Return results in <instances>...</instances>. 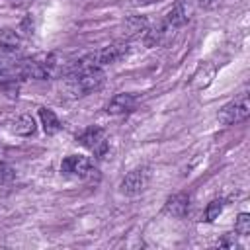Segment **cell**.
I'll return each mask as SVG.
<instances>
[{
	"label": "cell",
	"instance_id": "obj_6",
	"mask_svg": "<svg viewBox=\"0 0 250 250\" xmlns=\"http://www.w3.org/2000/svg\"><path fill=\"white\" fill-rule=\"evenodd\" d=\"M127 51H129V43H127V41H113V43L102 47L100 51L92 53V57H94L96 66L102 68V66H105V64H113V62H117L119 59H123V57L127 55Z\"/></svg>",
	"mask_w": 250,
	"mask_h": 250
},
{
	"label": "cell",
	"instance_id": "obj_5",
	"mask_svg": "<svg viewBox=\"0 0 250 250\" xmlns=\"http://www.w3.org/2000/svg\"><path fill=\"white\" fill-rule=\"evenodd\" d=\"M61 172L64 176H72V178H90L94 170V164L90 158L82 156V154H70L66 158H62L61 162Z\"/></svg>",
	"mask_w": 250,
	"mask_h": 250
},
{
	"label": "cell",
	"instance_id": "obj_20",
	"mask_svg": "<svg viewBox=\"0 0 250 250\" xmlns=\"http://www.w3.org/2000/svg\"><path fill=\"white\" fill-rule=\"evenodd\" d=\"M197 4H199L201 8H213V6L217 4V0H197Z\"/></svg>",
	"mask_w": 250,
	"mask_h": 250
},
{
	"label": "cell",
	"instance_id": "obj_3",
	"mask_svg": "<svg viewBox=\"0 0 250 250\" xmlns=\"http://www.w3.org/2000/svg\"><path fill=\"white\" fill-rule=\"evenodd\" d=\"M76 143H80L82 146H86L88 150H92L96 154V158H104L107 148H109V143H107V137H105V131L102 127H88L84 129L78 137H76Z\"/></svg>",
	"mask_w": 250,
	"mask_h": 250
},
{
	"label": "cell",
	"instance_id": "obj_13",
	"mask_svg": "<svg viewBox=\"0 0 250 250\" xmlns=\"http://www.w3.org/2000/svg\"><path fill=\"white\" fill-rule=\"evenodd\" d=\"M39 119H41V125H43V131L47 135H55L61 131V121L59 117L55 115L53 109L49 107H39Z\"/></svg>",
	"mask_w": 250,
	"mask_h": 250
},
{
	"label": "cell",
	"instance_id": "obj_9",
	"mask_svg": "<svg viewBox=\"0 0 250 250\" xmlns=\"http://www.w3.org/2000/svg\"><path fill=\"white\" fill-rule=\"evenodd\" d=\"M164 211L176 219H182L188 215L189 211V195L188 193H174L166 199L164 203Z\"/></svg>",
	"mask_w": 250,
	"mask_h": 250
},
{
	"label": "cell",
	"instance_id": "obj_8",
	"mask_svg": "<svg viewBox=\"0 0 250 250\" xmlns=\"http://www.w3.org/2000/svg\"><path fill=\"white\" fill-rule=\"evenodd\" d=\"M137 105V98L133 94H127V92H121V94H115L109 104L105 105V111L109 115H125L129 111H133Z\"/></svg>",
	"mask_w": 250,
	"mask_h": 250
},
{
	"label": "cell",
	"instance_id": "obj_7",
	"mask_svg": "<svg viewBox=\"0 0 250 250\" xmlns=\"http://www.w3.org/2000/svg\"><path fill=\"white\" fill-rule=\"evenodd\" d=\"M188 21V12H186V6H184V2L182 0H178L168 12H166V16L162 18V21H160V27L168 33V31H174V29H178V27H182L184 23Z\"/></svg>",
	"mask_w": 250,
	"mask_h": 250
},
{
	"label": "cell",
	"instance_id": "obj_18",
	"mask_svg": "<svg viewBox=\"0 0 250 250\" xmlns=\"http://www.w3.org/2000/svg\"><path fill=\"white\" fill-rule=\"evenodd\" d=\"M12 176H14L12 168H10L8 164L0 162V182H8V180H12Z\"/></svg>",
	"mask_w": 250,
	"mask_h": 250
},
{
	"label": "cell",
	"instance_id": "obj_14",
	"mask_svg": "<svg viewBox=\"0 0 250 250\" xmlns=\"http://www.w3.org/2000/svg\"><path fill=\"white\" fill-rule=\"evenodd\" d=\"M223 199H213L209 205H207V211H205V221L207 223H213L221 213H223Z\"/></svg>",
	"mask_w": 250,
	"mask_h": 250
},
{
	"label": "cell",
	"instance_id": "obj_16",
	"mask_svg": "<svg viewBox=\"0 0 250 250\" xmlns=\"http://www.w3.org/2000/svg\"><path fill=\"white\" fill-rule=\"evenodd\" d=\"M217 246H223V248H236V246H238V242H236L234 234H225V236L217 242Z\"/></svg>",
	"mask_w": 250,
	"mask_h": 250
},
{
	"label": "cell",
	"instance_id": "obj_10",
	"mask_svg": "<svg viewBox=\"0 0 250 250\" xmlns=\"http://www.w3.org/2000/svg\"><path fill=\"white\" fill-rule=\"evenodd\" d=\"M146 29H148V20L145 16H129L123 21V33L129 39H135V37L145 35Z\"/></svg>",
	"mask_w": 250,
	"mask_h": 250
},
{
	"label": "cell",
	"instance_id": "obj_19",
	"mask_svg": "<svg viewBox=\"0 0 250 250\" xmlns=\"http://www.w3.org/2000/svg\"><path fill=\"white\" fill-rule=\"evenodd\" d=\"M154 2H160V0H131V6L139 8V6H148V4H154Z\"/></svg>",
	"mask_w": 250,
	"mask_h": 250
},
{
	"label": "cell",
	"instance_id": "obj_12",
	"mask_svg": "<svg viewBox=\"0 0 250 250\" xmlns=\"http://www.w3.org/2000/svg\"><path fill=\"white\" fill-rule=\"evenodd\" d=\"M35 119L31 117V115H18L12 123H10V131L12 133H16V135H20V137H31L33 133H35Z\"/></svg>",
	"mask_w": 250,
	"mask_h": 250
},
{
	"label": "cell",
	"instance_id": "obj_11",
	"mask_svg": "<svg viewBox=\"0 0 250 250\" xmlns=\"http://www.w3.org/2000/svg\"><path fill=\"white\" fill-rule=\"evenodd\" d=\"M21 45H23V41L18 31L4 29L0 33V51H4V55H16L21 49Z\"/></svg>",
	"mask_w": 250,
	"mask_h": 250
},
{
	"label": "cell",
	"instance_id": "obj_2",
	"mask_svg": "<svg viewBox=\"0 0 250 250\" xmlns=\"http://www.w3.org/2000/svg\"><path fill=\"white\" fill-rule=\"evenodd\" d=\"M150 184V168L148 166H137L133 168L119 184V191L127 197L141 195Z\"/></svg>",
	"mask_w": 250,
	"mask_h": 250
},
{
	"label": "cell",
	"instance_id": "obj_1",
	"mask_svg": "<svg viewBox=\"0 0 250 250\" xmlns=\"http://www.w3.org/2000/svg\"><path fill=\"white\" fill-rule=\"evenodd\" d=\"M66 88L72 96H88L96 90H100L105 82V74L102 68H88L82 72L66 74Z\"/></svg>",
	"mask_w": 250,
	"mask_h": 250
},
{
	"label": "cell",
	"instance_id": "obj_4",
	"mask_svg": "<svg viewBox=\"0 0 250 250\" xmlns=\"http://www.w3.org/2000/svg\"><path fill=\"white\" fill-rule=\"evenodd\" d=\"M250 113V104H248V96L240 94L238 98H234L232 102H229L227 105H223V109L219 111L217 119L223 125H234L238 121H244Z\"/></svg>",
	"mask_w": 250,
	"mask_h": 250
},
{
	"label": "cell",
	"instance_id": "obj_15",
	"mask_svg": "<svg viewBox=\"0 0 250 250\" xmlns=\"http://www.w3.org/2000/svg\"><path fill=\"white\" fill-rule=\"evenodd\" d=\"M234 230L240 236H248L250 234V215L248 213H238L236 223H234Z\"/></svg>",
	"mask_w": 250,
	"mask_h": 250
},
{
	"label": "cell",
	"instance_id": "obj_17",
	"mask_svg": "<svg viewBox=\"0 0 250 250\" xmlns=\"http://www.w3.org/2000/svg\"><path fill=\"white\" fill-rule=\"evenodd\" d=\"M20 29L25 33V35H31L33 33V21H31V16H25L20 23Z\"/></svg>",
	"mask_w": 250,
	"mask_h": 250
}]
</instances>
